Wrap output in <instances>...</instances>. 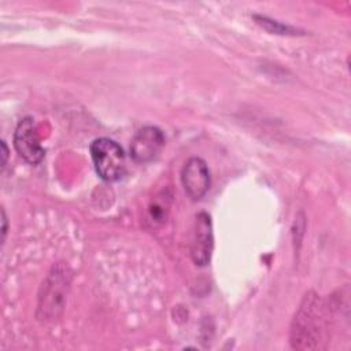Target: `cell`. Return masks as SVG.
<instances>
[{
    "mask_svg": "<svg viewBox=\"0 0 351 351\" xmlns=\"http://www.w3.org/2000/svg\"><path fill=\"white\" fill-rule=\"evenodd\" d=\"M90 158L96 173L104 181H118L126 171V156L122 147L111 138L100 137L90 144Z\"/></svg>",
    "mask_w": 351,
    "mask_h": 351,
    "instance_id": "obj_1",
    "label": "cell"
},
{
    "mask_svg": "<svg viewBox=\"0 0 351 351\" xmlns=\"http://www.w3.org/2000/svg\"><path fill=\"white\" fill-rule=\"evenodd\" d=\"M14 147L18 155L30 165H37L43 160L45 151L40 144L33 118L21 119L14 133Z\"/></svg>",
    "mask_w": 351,
    "mask_h": 351,
    "instance_id": "obj_2",
    "label": "cell"
},
{
    "mask_svg": "<svg viewBox=\"0 0 351 351\" xmlns=\"http://www.w3.org/2000/svg\"><path fill=\"white\" fill-rule=\"evenodd\" d=\"M165 147V134L156 126H144L132 138L130 155L138 163L155 159Z\"/></svg>",
    "mask_w": 351,
    "mask_h": 351,
    "instance_id": "obj_3",
    "label": "cell"
},
{
    "mask_svg": "<svg viewBox=\"0 0 351 351\" xmlns=\"http://www.w3.org/2000/svg\"><path fill=\"white\" fill-rule=\"evenodd\" d=\"M181 182L192 200L202 199L207 193L211 182L210 170L206 162L197 156L188 159L181 170Z\"/></svg>",
    "mask_w": 351,
    "mask_h": 351,
    "instance_id": "obj_4",
    "label": "cell"
},
{
    "mask_svg": "<svg viewBox=\"0 0 351 351\" xmlns=\"http://www.w3.org/2000/svg\"><path fill=\"white\" fill-rule=\"evenodd\" d=\"M214 245L211 218L207 213H199L196 215L193 237L191 243V256L197 266H206L210 262L211 251Z\"/></svg>",
    "mask_w": 351,
    "mask_h": 351,
    "instance_id": "obj_5",
    "label": "cell"
},
{
    "mask_svg": "<svg viewBox=\"0 0 351 351\" xmlns=\"http://www.w3.org/2000/svg\"><path fill=\"white\" fill-rule=\"evenodd\" d=\"M1 155H3V162H1V169H4L5 163H7V158H8V149H7V145H5V141L3 140L1 141Z\"/></svg>",
    "mask_w": 351,
    "mask_h": 351,
    "instance_id": "obj_6",
    "label": "cell"
},
{
    "mask_svg": "<svg viewBox=\"0 0 351 351\" xmlns=\"http://www.w3.org/2000/svg\"><path fill=\"white\" fill-rule=\"evenodd\" d=\"M1 215H3V228H1V232H3V240L5 237V232H7V217H5V211L1 210Z\"/></svg>",
    "mask_w": 351,
    "mask_h": 351,
    "instance_id": "obj_7",
    "label": "cell"
}]
</instances>
